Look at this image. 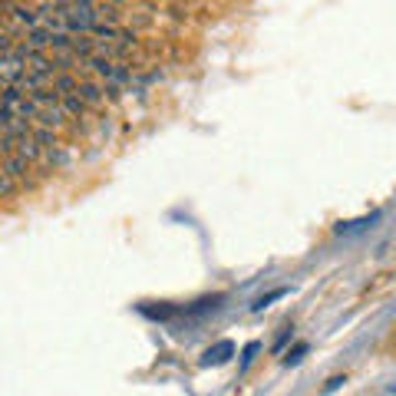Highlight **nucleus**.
Here are the masks:
<instances>
[{
	"mask_svg": "<svg viewBox=\"0 0 396 396\" xmlns=\"http://www.w3.org/2000/svg\"><path fill=\"white\" fill-rule=\"evenodd\" d=\"M300 353H307V344H298V347L290 350V353H288V363H298Z\"/></svg>",
	"mask_w": 396,
	"mask_h": 396,
	"instance_id": "obj_14",
	"label": "nucleus"
},
{
	"mask_svg": "<svg viewBox=\"0 0 396 396\" xmlns=\"http://www.w3.org/2000/svg\"><path fill=\"white\" fill-rule=\"evenodd\" d=\"M53 86H57L60 96H67V93H77V89H79V77H77V73H67V69H63V73H57Z\"/></svg>",
	"mask_w": 396,
	"mask_h": 396,
	"instance_id": "obj_10",
	"label": "nucleus"
},
{
	"mask_svg": "<svg viewBox=\"0 0 396 396\" xmlns=\"http://www.w3.org/2000/svg\"><path fill=\"white\" fill-rule=\"evenodd\" d=\"M284 294H288V290H284V288H278V290H271V294H264V298H258V300H254V310H261V307H268L271 300H278V298H284Z\"/></svg>",
	"mask_w": 396,
	"mask_h": 396,
	"instance_id": "obj_13",
	"label": "nucleus"
},
{
	"mask_svg": "<svg viewBox=\"0 0 396 396\" xmlns=\"http://www.w3.org/2000/svg\"><path fill=\"white\" fill-rule=\"evenodd\" d=\"M77 96L83 99V103H86V109H93V113H103V109L109 106L106 89H103V79H79Z\"/></svg>",
	"mask_w": 396,
	"mask_h": 396,
	"instance_id": "obj_1",
	"label": "nucleus"
},
{
	"mask_svg": "<svg viewBox=\"0 0 396 396\" xmlns=\"http://www.w3.org/2000/svg\"><path fill=\"white\" fill-rule=\"evenodd\" d=\"M254 353H258V344H248V350H244V363H251Z\"/></svg>",
	"mask_w": 396,
	"mask_h": 396,
	"instance_id": "obj_16",
	"label": "nucleus"
},
{
	"mask_svg": "<svg viewBox=\"0 0 396 396\" xmlns=\"http://www.w3.org/2000/svg\"><path fill=\"white\" fill-rule=\"evenodd\" d=\"M17 192H20V182L0 169V198H10V195H17Z\"/></svg>",
	"mask_w": 396,
	"mask_h": 396,
	"instance_id": "obj_11",
	"label": "nucleus"
},
{
	"mask_svg": "<svg viewBox=\"0 0 396 396\" xmlns=\"http://www.w3.org/2000/svg\"><path fill=\"white\" fill-rule=\"evenodd\" d=\"M232 353H234V344H232V340H218L215 347H208L202 353V363H205V367H218V363H225V360L232 357Z\"/></svg>",
	"mask_w": 396,
	"mask_h": 396,
	"instance_id": "obj_5",
	"label": "nucleus"
},
{
	"mask_svg": "<svg viewBox=\"0 0 396 396\" xmlns=\"http://www.w3.org/2000/svg\"><path fill=\"white\" fill-rule=\"evenodd\" d=\"M33 139H37L40 149H57V145H63L57 129H47V126H33Z\"/></svg>",
	"mask_w": 396,
	"mask_h": 396,
	"instance_id": "obj_8",
	"label": "nucleus"
},
{
	"mask_svg": "<svg viewBox=\"0 0 396 396\" xmlns=\"http://www.w3.org/2000/svg\"><path fill=\"white\" fill-rule=\"evenodd\" d=\"M142 314H145V317L165 320V317H175V314H179V307H142Z\"/></svg>",
	"mask_w": 396,
	"mask_h": 396,
	"instance_id": "obj_12",
	"label": "nucleus"
},
{
	"mask_svg": "<svg viewBox=\"0 0 396 396\" xmlns=\"http://www.w3.org/2000/svg\"><path fill=\"white\" fill-rule=\"evenodd\" d=\"M37 165L30 162V159H23L20 152H10V155H4V172L7 175H13L20 182V188H33V179H30V172H33Z\"/></svg>",
	"mask_w": 396,
	"mask_h": 396,
	"instance_id": "obj_2",
	"label": "nucleus"
},
{
	"mask_svg": "<svg viewBox=\"0 0 396 396\" xmlns=\"http://www.w3.org/2000/svg\"><path fill=\"white\" fill-rule=\"evenodd\" d=\"M13 152H20L23 159H30V162L37 165L40 155H43V149H40L37 139H33V132H30V135H23V139H17V142H13Z\"/></svg>",
	"mask_w": 396,
	"mask_h": 396,
	"instance_id": "obj_7",
	"label": "nucleus"
},
{
	"mask_svg": "<svg viewBox=\"0 0 396 396\" xmlns=\"http://www.w3.org/2000/svg\"><path fill=\"white\" fill-rule=\"evenodd\" d=\"M27 47L33 50V53H50V40H53V33H50L47 27H33L27 30Z\"/></svg>",
	"mask_w": 396,
	"mask_h": 396,
	"instance_id": "obj_6",
	"label": "nucleus"
},
{
	"mask_svg": "<svg viewBox=\"0 0 396 396\" xmlns=\"http://www.w3.org/2000/svg\"><path fill=\"white\" fill-rule=\"evenodd\" d=\"M4 89H7V83H4V79H0V96H4Z\"/></svg>",
	"mask_w": 396,
	"mask_h": 396,
	"instance_id": "obj_17",
	"label": "nucleus"
},
{
	"mask_svg": "<svg viewBox=\"0 0 396 396\" xmlns=\"http://www.w3.org/2000/svg\"><path fill=\"white\" fill-rule=\"evenodd\" d=\"M340 383H344V377H334V380H330V383H327V387H324V393H334V390H337Z\"/></svg>",
	"mask_w": 396,
	"mask_h": 396,
	"instance_id": "obj_15",
	"label": "nucleus"
},
{
	"mask_svg": "<svg viewBox=\"0 0 396 396\" xmlns=\"http://www.w3.org/2000/svg\"><path fill=\"white\" fill-rule=\"evenodd\" d=\"M23 73H27V63H20V60L7 57V53L0 57V79H4L7 86H17Z\"/></svg>",
	"mask_w": 396,
	"mask_h": 396,
	"instance_id": "obj_3",
	"label": "nucleus"
},
{
	"mask_svg": "<svg viewBox=\"0 0 396 396\" xmlns=\"http://www.w3.org/2000/svg\"><path fill=\"white\" fill-rule=\"evenodd\" d=\"M27 69L30 73H57V63H53L50 53H30Z\"/></svg>",
	"mask_w": 396,
	"mask_h": 396,
	"instance_id": "obj_9",
	"label": "nucleus"
},
{
	"mask_svg": "<svg viewBox=\"0 0 396 396\" xmlns=\"http://www.w3.org/2000/svg\"><path fill=\"white\" fill-rule=\"evenodd\" d=\"M155 13H159V7H155V4H142V7H135L126 20H129V27L139 33V30H149V27H152V23H155Z\"/></svg>",
	"mask_w": 396,
	"mask_h": 396,
	"instance_id": "obj_4",
	"label": "nucleus"
}]
</instances>
